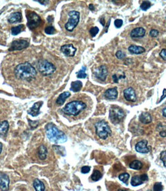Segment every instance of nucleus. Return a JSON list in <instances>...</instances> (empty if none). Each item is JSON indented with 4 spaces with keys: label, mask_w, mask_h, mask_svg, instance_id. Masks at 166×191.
Wrapping results in <instances>:
<instances>
[{
    "label": "nucleus",
    "mask_w": 166,
    "mask_h": 191,
    "mask_svg": "<svg viewBox=\"0 0 166 191\" xmlns=\"http://www.w3.org/2000/svg\"><path fill=\"white\" fill-rule=\"evenodd\" d=\"M16 78L20 80L31 82L36 76V69L28 62L18 64L14 70Z\"/></svg>",
    "instance_id": "obj_1"
},
{
    "label": "nucleus",
    "mask_w": 166,
    "mask_h": 191,
    "mask_svg": "<svg viewBox=\"0 0 166 191\" xmlns=\"http://www.w3.org/2000/svg\"><path fill=\"white\" fill-rule=\"evenodd\" d=\"M46 135L50 141L55 143H62L66 142L67 137L62 131L59 130L53 123H48L46 126Z\"/></svg>",
    "instance_id": "obj_2"
},
{
    "label": "nucleus",
    "mask_w": 166,
    "mask_h": 191,
    "mask_svg": "<svg viewBox=\"0 0 166 191\" xmlns=\"http://www.w3.org/2000/svg\"><path fill=\"white\" fill-rule=\"evenodd\" d=\"M86 108V104L82 101H72L68 102L63 108V112L68 116H78Z\"/></svg>",
    "instance_id": "obj_3"
},
{
    "label": "nucleus",
    "mask_w": 166,
    "mask_h": 191,
    "mask_svg": "<svg viewBox=\"0 0 166 191\" xmlns=\"http://www.w3.org/2000/svg\"><path fill=\"white\" fill-rule=\"evenodd\" d=\"M95 127H96V134H97V136H98L100 139H107L108 137H109V135H111V129H110L109 124H108L105 121H98V122H97V123L95 124Z\"/></svg>",
    "instance_id": "obj_4"
},
{
    "label": "nucleus",
    "mask_w": 166,
    "mask_h": 191,
    "mask_svg": "<svg viewBox=\"0 0 166 191\" xmlns=\"http://www.w3.org/2000/svg\"><path fill=\"white\" fill-rule=\"evenodd\" d=\"M37 68L39 69L42 75L47 76H51L52 74L55 73V67L53 63L47 60H41L38 63Z\"/></svg>",
    "instance_id": "obj_5"
},
{
    "label": "nucleus",
    "mask_w": 166,
    "mask_h": 191,
    "mask_svg": "<svg viewBox=\"0 0 166 191\" xmlns=\"http://www.w3.org/2000/svg\"><path fill=\"white\" fill-rule=\"evenodd\" d=\"M68 16H69V19H68V23L65 25V28L68 32H72L73 30L77 26L79 23L80 13L77 11H70L68 12Z\"/></svg>",
    "instance_id": "obj_6"
},
{
    "label": "nucleus",
    "mask_w": 166,
    "mask_h": 191,
    "mask_svg": "<svg viewBox=\"0 0 166 191\" xmlns=\"http://www.w3.org/2000/svg\"><path fill=\"white\" fill-rule=\"evenodd\" d=\"M124 117H125V113L123 111V109H121L120 107L112 106L110 109L109 118L110 120L114 124H117V123H120L121 121L124 119Z\"/></svg>",
    "instance_id": "obj_7"
},
{
    "label": "nucleus",
    "mask_w": 166,
    "mask_h": 191,
    "mask_svg": "<svg viewBox=\"0 0 166 191\" xmlns=\"http://www.w3.org/2000/svg\"><path fill=\"white\" fill-rule=\"evenodd\" d=\"M26 16H27L28 19V27L31 30L36 29L41 24L42 20L40 16L38 14L36 13V12H28V13L26 14Z\"/></svg>",
    "instance_id": "obj_8"
},
{
    "label": "nucleus",
    "mask_w": 166,
    "mask_h": 191,
    "mask_svg": "<svg viewBox=\"0 0 166 191\" xmlns=\"http://www.w3.org/2000/svg\"><path fill=\"white\" fill-rule=\"evenodd\" d=\"M29 42L24 39H18L15 40L12 43L11 46L9 47V51H15V50H22L29 46Z\"/></svg>",
    "instance_id": "obj_9"
},
{
    "label": "nucleus",
    "mask_w": 166,
    "mask_h": 191,
    "mask_svg": "<svg viewBox=\"0 0 166 191\" xmlns=\"http://www.w3.org/2000/svg\"><path fill=\"white\" fill-rule=\"evenodd\" d=\"M94 76L96 79L105 81L108 76V69L105 66H101L94 70Z\"/></svg>",
    "instance_id": "obj_10"
},
{
    "label": "nucleus",
    "mask_w": 166,
    "mask_h": 191,
    "mask_svg": "<svg viewBox=\"0 0 166 191\" xmlns=\"http://www.w3.org/2000/svg\"><path fill=\"white\" fill-rule=\"evenodd\" d=\"M9 177L5 173H0V190L7 191L9 188Z\"/></svg>",
    "instance_id": "obj_11"
},
{
    "label": "nucleus",
    "mask_w": 166,
    "mask_h": 191,
    "mask_svg": "<svg viewBox=\"0 0 166 191\" xmlns=\"http://www.w3.org/2000/svg\"><path fill=\"white\" fill-rule=\"evenodd\" d=\"M76 48L72 44H66L61 47V51L66 55V56H74L76 52Z\"/></svg>",
    "instance_id": "obj_12"
},
{
    "label": "nucleus",
    "mask_w": 166,
    "mask_h": 191,
    "mask_svg": "<svg viewBox=\"0 0 166 191\" xmlns=\"http://www.w3.org/2000/svg\"><path fill=\"white\" fill-rule=\"evenodd\" d=\"M135 150L137 152L141 153H148L150 152L151 147L148 146V141L147 140H141L135 146Z\"/></svg>",
    "instance_id": "obj_13"
},
{
    "label": "nucleus",
    "mask_w": 166,
    "mask_h": 191,
    "mask_svg": "<svg viewBox=\"0 0 166 191\" xmlns=\"http://www.w3.org/2000/svg\"><path fill=\"white\" fill-rule=\"evenodd\" d=\"M123 94H124V97H125V100L129 101V102H134L137 100L135 91L134 89L132 88V87H129V88L125 89V90H124V92H123Z\"/></svg>",
    "instance_id": "obj_14"
},
{
    "label": "nucleus",
    "mask_w": 166,
    "mask_h": 191,
    "mask_svg": "<svg viewBox=\"0 0 166 191\" xmlns=\"http://www.w3.org/2000/svg\"><path fill=\"white\" fill-rule=\"evenodd\" d=\"M145 35H146V30L142 27L135 28L134 30H132V31L130 33V36L133 39H141L144 37Z\"/></svg>",
    "instance_id": "obj_15"
},
{
    "label": "nucleus",
    "mask_w": 166,
    "mask_h": 191,
    "mask_svg": "<svg viewBox=\"0 0 166 191\" xmlns=\"http://www.w3.org/2000/svg\"><path fill=\"white\" fill-rule=\"evenodd\" d=\"M42 103H43V102H42V101L36 102V103L31 107V109L29 110V112H28L29 114H30V115L32 116H37L38 115H39V114H40L39 109H40V107L42 106Z\"/></svg>",
    "instance_id": "obj_16"
},
{
    "label": "nucleus",
    "mask_w": 166,
    "mask_h": 191,
    "mask_svg": "<svg viewBox=\"0 0 166 191\" xmlns=\"http://www.w3.org/2000/svg\"><path fill=\"white\" fill-rule=\"evenodd\" d=\"M105 97L108 100H115L118 97V90L117 88H111L107 89L105 93Z\"/></svg>",
    "instance_id": "obj_17"
},
{
    "label": "nucleus",
    "mask_w": 166,
    "mask_h": 191,
    "mask_svg": "<svg viewBox=\"0 0 166 191\" xmlns=\"http://www.w3.org/2000/svg\"><path fill=\"white\" fill-rule=\"evenodd\" d=\"M21 20H22V13L19 12L12 13L8 19V22L9 23H19Z\"/></svg>",
    "instance_id": "obj_18"
},
{
    "label": "nucleus",
    "mask_w": 166,
    "mask_h": 191,
    "mask_svg": "<svg viewBox=\"0 0 166 191\" xmlns=\"http://www.w3.org/2000/svg\"><path fill=\"white\" fill-rule=\"evenodd\" d=\"M139 120L141 123H144V124H148V123H150L152 122V116L150 115V113L145 112V113H142L140 115Z\"/></svg>",
    "instance_id": "obj_19"
},
{
    "label": "nucleus",
    "mask_w": 166,
    "mask_h": 191,
    "mask_svg": "<svg viewBox=\"0 0 166 191\" xmlns=\"http://www.w3.org/2000/svg\"><path fill=\"white\" fill-rule=\"evenodd\" d=\"M128 51L132 54H141V53L146 52V49H145V48L141 47V46L132 45L128 47Z\"/></svg>",
    "instance_id": "obj_20"
},
{
    "label": "nucleus",
    "mask_w": 166,
    "mask_h": 191,
    "mask_svg": "<svg viewBox=\"0 0 166 191\" xmlns=\"http://www.w3.org/2000/svg\"><path fill=\"white\" fill-rule=\"evenodd\" d=\"M47 154H48V150L47 148L44 145L40 146L38 149V156H39V159L43 160L46 159L47 157Z\"/></svg>",
    "instance_id": "obj_21"
},
{
    "label": "nucleus",
    "mask_w": 166,
    "mask_h": 191,
    "mask_svg": "<svg viewBox=\"0 0 166 191\" xmlns=\"http://www.w3.org/2000/svg\"><path fill=\"white\" fill-rule=\"evenodd\" d=\"M9 128V124L8 121L0 122V136H5Z\"/></svg>",
    "instance_id": "obj_22"
},
{
    "label": "nucleus",
    "mask_w": 166,
    "mask_h": 191,
    "mask_svg": "<svg viewBox=\"0 0 166 191\" xmlns=\"http://www.w3.org/2000/svg\"><path fill=\"white\" fill-rule=\"evenodd\" d=\"M70 95H71L70 93H68V92L62 93L61 94H60V95H59V97H58V99H57L56 103L58 105H60V106H61V105H63L65 101L66 100V99L69 97Z\"/></svg>",
    "instance_id": "obj_23"
},
{
    "label": "nucleus",
    "mask_w": 166,
    "mask_h": 191,
    "mask_svg": "<svg viewBox=\"0 0 166 191\" xmlns=\"http://www.w3.org/2000/svg\"><path fill=\"white\" fill-rule=\"evenodd\" d=\"M33 187L36 191H45V185L39 179H36L33 181Z\"/></svg>",
    "instance_id": "obj_24"
},
{
    "label": "nucleus",
    "mask_w": 166,
    "mask_h": 191,
    "mask_svg": "<svg viewBox=\"0 0 166 191\" xmlns=\"http://www.w3.org/2000/svg\"><path fill=\"white\" fill-rule=\"evenodd\" d=\"M82 87V83L81 81H75V82H72L71 84V90L73 92H79L81 90Z\"/></svg>",
    "instance_id": "obj_25"
},
{
    "label": "nucleus",
    "mask_w": 166,
    "mask_h": 191,
    "mask_svg": "<svg viewBox=\"0 0 166 191\" xmlns=\"http://www.w3.org/2000/svg\"><path fill=\"white\" fill-rule=\"evenodd\" d=\"M130 168L133 169V170H141L142 168V166H143V164L141 163V161H139V160H134V161H132L129 165Z\"/></svg>",
    "instance_id": "obj_26"
},
{
    "label": "nucleus",
    "mask_w": 166,
    "mask_h": 191,
    "mask_svg": "<svg viewBox=\"0 0 166 191\" xmlns=\"http://www.w3.org/2000/svg\"><path fill=\"white\" fill-rule=\"evenodd\" d=\"M25 29V26L23 25H18L17 26H14V27L12 28L11 32L13 36H16V35L19 34L20 32H22Z\"/></svg>",
    "instance_id": "obj_27"
},
{
    "label": "nucleus",
    "mask_w": 166,
    "mask_h": 191,
    "mask_svg": "<svg viewBox=\"0 0 166 191\" xmlns=\"http://www.w3.org/2000/svg\"><path fill=\"white\" fill-rule=\"evenodd\" d=\"M142 183H144L141 179V177L140 176H135L132 178L131 180V184L134 187H136V186H139V185L141 184Z\"/></svg>",
    "instance_id": "obj_28"
},
{
    "label": "nucleus",
    "mask_w": 166,
    "mask_h": 191,
    "mask_svg": "<svg viewBox=\"0 0 166 191\" xmlns=\"http://www.w3.org/2000/svg\"><path fill=\"white\" fill-rule=\"evenodd\" d=\"M102 177V174L101 173L99 170H94L93 173H92V175L91 178L92 180H93V181H98L101 179V178Z\"/></svg>",
    "instance_id": "obj_29"
},
{
    "label": "nucleus",
    "mask_w": 166,
    "mask_h": 191,
    "mask_svg": "<svg viewBox=\"0 0 166 191\" xmlns=\"http://www.w3.org/2000/svg\"><path fill=\"white\" fill-rule=\"evenodd\" d=\"M129 174L127 173H122V174H120L119 175V177H118V178H119V180H121V181H122L123 183H125V184H127L128 183V179H129Z\"/></svg>",
    "instance_id": "obj_30"
},
{
    "label": "nucleus",
    "mask_w": 166,
    "mask_h": 191,
    "mask_svg": "<svg viewBox=\"0 0 166 191\" xmlns=\"http://www.w3.org/2000/svg\"><path fill=\"white\" fill-rule=\"evenodd\" d=\"M85 71H86V68L83 66L82 68V69L80 71H79L77 73V77L79 78V79H85V78H86L87 74L85 73Z\"/></svg>",
    "instance_id": "obj_31"
},
{
    "label": "nucleus",
    "mask_w": 166,
    "mask_h": 191,
    "mask_svg": "<svg viewBox=\"0 0 166 191\" xmlns=\"http://www.w3.org/2000/svg\"><path fill=\"white\" fill-rule=\"evenodd\" d=\"M151 5H152V4H151L150 2H148V1H144L141 4V9H142L143 11H146V10H148V9L150 8Z\"/></svg>",
    "instance_id": "obj_32"
},
{
    "label": "nucleus",
    "mask_w": 166,
    "mask_h": 191,
    "mask_svg": "<svg viewBox=\"0 0 166 191\" xmlns=\"http://www.w3.org/2000/svg\"><path fill=\"white\" fill-rule=\"evenodd\" d=\"M45 32H46V34L48 35H53L54 34L55 32V28L52 26V25H49L48 27L46 28V30H45Z\"/></svg>",
    "instance_id": "obj_33"
},
{
    "label": "nucleus",
    "mask_w": 166,
    "mask_h": 191,
    "mask_svg": "<svg viewBox=\"0 0 166 191\" xmlns=\"http://www.w3.org/2000/svg\"><path fill=\"white\" fill-rule=\"evenodd\" d=\"M153 190L154 191H162L163 190V186L161 183H155Z\"/></svg>",
    "instance_id": "obj_34"
},
{
    "label": "nucleus",
    "mask_w": 166,
    "mask_h": 191,
    "mask_svg": "<svg viewBox=\"0 0 166 191\" xmlns=\"http://www.w3.org/2000/svg\"><path fill=\"white\" fill-rule=\"evenodd\" d=\"M29 126L31 129H35V128H36L39 125V121H32L31 120H29Z\"/></svg>",
    "instance_id": "obj_35"
},
{
    "label": "nucleus",
    "mask_w": 166,
    "mask_h": 191,
    "mask_svg": "<svg viewBox=\"0 0 166 191\" xmlns=\"http://www.w3.org/2000/svg\"><path fill=\"white\" fill-rule=\"evenodd\" d=\"M98 31H99V30H98V27H92L90 30V34L92 37H95L96 35L98 34Z\"/></svg>",
    "instance_id": "obj_36"
},
{
    "label": "nucleus",
    "mask_w": 166,
    "mask_h": 191,
    "mask_svg": "<svg viewBox=\"0 0 166 191\" xmlns=\"http://www.w3.org/2000/svg\"><path fill=\"white\" fill-rule=\"evenodd\" d=\"M160 157H161V159H162L163 164H164V166L166 167V150L162 151V152L161 153Z\"/></svg>",
    "instance_id": "obj_37"
},
{
    "label": "nucleus",
    "mask_w": 166,
    "mask_h": 191,
    "mask_svg": "<svg viewBox=\"0 0 166 191\" xmlns=\"http://www.w3.org/2000/svg\"><path fill=\"white\" fill-rule=\"evenodd\" d=\"M115 56H116V57L119 59H122L125 57V52H123L122 51H121V50H119V51H118V52H116Z\"/></svg>",
    "instance_id": "obj_38"
},
{
    "label": "nucleus",
    "mask_w": 166,
    "mask_h": 191,
    "mask_svg": "<svg viewBox=\"0 0 166 191\" xmlns=\"http://www.w3.org/2000/svg\"><path fill=\"white\" fill-rule=\"evenodd\" d=\"M115 26L116 28H121L122 27V25H123V21L122 20V19H115Z\"/></svg>",
    "instance_id": "obj_39"
},
{
    "label": "nucleus",
    "mask_w": 166,
    "mask_h": 191,
    "mask_svg": "<svg viewBox=\"0 0 166 191\" xmlns=\"http://www.w3.org/2000/svg\"><path fill=\"white\" fill-rule=\"evenodd\" d=\"M90 170H91L90 166H84L82 167V169H81V171H82V173H88L89 171H90Z\"/></svg>",
    "instance_id": "obj_40"
},
{
    "label": "nucleus",
    "mask_w": 166,
    "mask_h": 191,
    "mask_svg": "<svg viewBox=\"0 0 166 191\" xmlns=\"http://www.w3.org/2000/svg\"><path fill=\"white\" fill-rule=\"evenodd\" d=\"M158 33H159V32H158V30H152L150 31V33H149V34H150L151 36L154 37V38H155V37H157L158 36Z\"/></svg>",
    "instance_id": "obj_41"
},
{
    "label": "nucleus",
    "mask_w": 166,
    "mask_h": 191,
    "mask_svg": "<svg viewBox=\"0 0 166 191\" xmlns=\"http://www.w3.org/2000/svg\"><path fill=\"white\" fill-rule=\"evenodd\" d=\"M160 56H161V57H162L164 60H166V49H162V51H161Z\"/></svg>",
    "instance_id": "obj_42"
},
{
    "label": "nucleus",
    "mask_w": 166,
    "mask_h": 191,
    "mask_svg": "<svg viewBox=\"0 0 166 191\" xmlns=\"http://www.w3.org/2000/svg\"><path fill=\"white\" fill-rule=\"evenodd\" d=\"M53 148H54V149H55V150H56L58 153H59V151H60V154H61V150H65L64 147H61V146H53Z\"/></svg>",
    "instance_id": "obj_43"
},
{
    "label": "nucleus",
    "mask_w": 166,
    "mask_h": 191,
    "mask_svg": "<svg viewBox=\"0 0 166 191\" xmlns=\"http://www.w3.org/2000/svg\"><path fill=\"white\" fill-rule=\"evenodd\" d=\"M165 97H166V89H163V94H162V95L161 96V98H160L159 101H158V102H160L161 101H162V100H164Z\"/></svg>",
    "instance_id": "obj_44"
},
{
    "label": "nucleus",
    "mask_w": 166,
    "mask_h": 191,
    "mask_svg": "<svg viewBox=\"0 0 166 191\" xmlns=\"http://www.w3.org/2000/svg\"><path fill=\"white\" fill-rule=\"evenodd\" d=\"M140 177H141V180H142L143 182H145V181H147V180H148V176L146 175V174H142V175H141Z\"/></svg>",
    "instance_id": "obj_45"
},
{
    "label": "nucleus",
    "mask_w": 166,
    "mask_h": 191,
    "mask_svg": "<svg viewBox=\"0 0 166 191\" xmlns=\"http://www.w3.org/2000/svg\"><path fill=\"white\" fill-rule=\"evenodd\" d=\"M112 77H113L114 82H118V78L117 77V75H116V74H115V75L112 76Z\"/></svg>",
    "instance_id": "obj_46"
},
{
    "label": "nucleus",
    "mask_w": 166,
    "mask_h": 191,
    "mask_svg": "<svg viewBox=\"0 0 166 191\" xmlns=\"http://www.w3.org/2000/svg\"><path fill=\"white\" fill-rule=\"evenodd\" d=\"M160 136L162 137H166V132L165 131H161L160 132Z\"/></svg>",
    "instance_id": "obj_47"
},
{
    "label": "nucleus",
    "mask_w": 166,
    "mask_h": 191,
    "mask_svg": "<svg viewBox=\"0 0 166 191\" xmlns=\"http://www.w3.org/2000/svg\"><path fill=\"white\" fill-rule=\"evenodd\" d=\"M48 19V21H49V23H53V16H49L48 19Z\"/></svg>",
    "instance_id": "obj_48"
},
{
    "label": "nucleus",
    "mask_w": 166,
    "mask_h": 191,
    "mask_svg": "<svg viewBox=\"0 0 166 191\" xmlns=\"http://www.w3.org/2000/svg\"><path fill=\"white\" fill-rule=\"evenodd\" d=\"M89 9H90V10H92V11L95 10V7H94L93 5H89Z\"/></svg>",
    "instance_id": "obj_49"
},
{
    "label": "nucleus",
    "mask_w": 166,
    "mask_h": 191,
    "mask_svg": "<svg viewBox=\"0 0 166 191\" xmlns=\"http://www.w3.org/2000/svg\"><path fill=\"white\" fill-rule=\"evenodd\" d=\"M162 115H163L165 117H166V108H165V109L162 110Z\"/></svg>",
    "instance_id": "obj_50"
},
{
    "label": "nucleus",
    "mask_w": 166,
    "mask_h": 191,
    "mask_svg": "<svg viewBox=\"0 0 166 191\" xmlns=\"http://www.w3.org/2000/svg\"><path fill=\"white\" fill-rule=\"evenodd\" d=\"M2 144L0 143V153L2 152Z\"/></svg>",
    "instance_id": "obj_51"
},
{
    "label": "nucleus",
    "mask_w": 166,
    "mask_h": 191,
    "mask_svg": "<svg viewBox=\"0 0 166 191\" xmlns=\"http://www.w3.org/2000/svg\"><path fill=\"white\" fill-rule=\"evenodd\" d=\"M118 191H127V190H119Z\"/></svg>",
    "instance_id": "obj_52"
}]
</instances>
